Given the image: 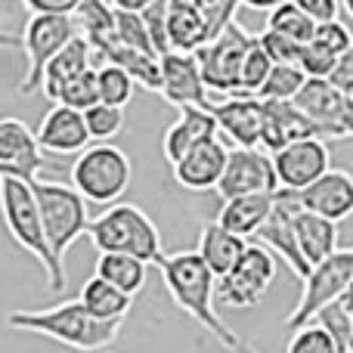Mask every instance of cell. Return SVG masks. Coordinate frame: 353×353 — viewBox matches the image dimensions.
<instances>
[{
    "mask_svg": "<svg viewBox=\"0 0 353 353\" xmlns=\"http://www.w3.org/2000/svg\"><path fill=\"white\" fill-rule=\"evenodd\" d=\"M161 282H165L168 294L189 319L208 329L230 353H257L251 344H245L223 319L214 310L217 301V279L205 267V261L199 257V251H176V254H165L159 263Z\"/></svg>",
    "mask_w": 353,
    "mask_h": 353,
    "instance_id": "6da1fadb",
    "label": "cell"
},
{
    "mask_svg": "<svg viewBox=\"0 0 353 353\" xmlns=\"http://www.w3.org/2000/svg\"><path fill=\"white\" fill-rule=\"evenodd\" d=\"M6 325L16 332L50 338L78 353H103L121 335V319L115 323L97 319L81 301H65V304L43 307V310H12L6 316Z\"/></svg>",
    "mask_w": 353,
    "mask_h": 353,
    "instance_id": "7a4b0ae2",
    "label": "cell"
},
{
    "mask_svg": "<svg viewBox=\"0 0 353 353\" xmlns=\"http://www.w3.org/2000/svg\"><path fill=\"white\" fill-rule=\"evenodd\" d=\"M0 217H3V226L12 242L22 251H28L43 267L50 292H62L68 282V273H65V267H59L53 261V251L47 245V232H43L34 186L25 180H16V176H0Z\"/></svg>",
    "mask_w": 353,
    "mask_h": 353,
    "instance_id": "3957f363",
    "label": "cell"
},
{
    "mask_svg": "<svg viewBox=\"0 0 353 353\" xmlns=\"http://www.w3.org/2000/svg\"><path fill=\"white\" fill-rule=\"evenodd\" d=\"M87 236L99 254H130L140 257L143 263H161L165 257L159 226L149 220L143 208L128 205V201L105 208L99 217H93Z\"/></svg>",
    "mask_w": 353,
    "mask_h": 353,
    "instance_id": "277c9868",
    "label": "cell"
},
{
    "mask_svg": "<svg viewBox=\"0 0 353 353\" xmlns=\"http://www.w3.org/2000/svg\"><path fill=\"white\" fill-rule=\"evenodd\" d=\"M130 180H134V165L128 152L112 143H93L72 165V186L93 205H118Z\"/></svg>",
    "mask_w": 353,
    "mask_h": 353,
    "instance_id": "5b68a950",
    "label": "cell"
},
{
    "mask_svg": "<svg viewBox=\"0 0 353 353\" xmlns=\"http://www.w3.org/2000/svg\"><path fill=\"white\" fill-rule=\"evenodd\" d=\"M34 199L41 208L43 232H47L53 261L65 267L68 248L81 236H87V226H90L87 199L74 186H62V183H34Z\"/></svg>",
    "mask_w": 353,
    "mask_h": 353,
    "instance_id": "8992f818",
    "label": "cell"
},
{
    "mask_svg": "<svg viewBox=\"0 0 353 353\" xmlns=\"http://www.w3.org/2000/svg\"><path fill=\"white\" fill-rule=\"evenodd\" d=\"M353 282V248L341 251L338 248L332 257H325L323 263L310 267L307 279L301 282V298L294 304V310L288 313L285 329H301V325L313 323L325 307L338 304L341 294L350 288Z\"/></svg>",
    "mask_w": 353,
    "mask_h": 353,
    "instance_id": "52a82bcc",
    "label": "cell"
},
{
    "mask_svg": "<svg viewBox=\"0 0 353 353\" xmlns=\"http://www.w3.org/2000/svg\"><path fill=\"white\" fill-rule=\"evenodd\" d=\"M78 34L74 16H50V12H34L25 19L22 28V50H25V74L19 81V93L31 97L41 90V81L53 56Z\"/></svg>",
    "mask_w": 353,
    "mask_h": 353,
    "instance_id": "ba28073f",
    "label": "cell"
},
{
    "mask_svg": "<svg viewBox=\"0 0 353 353\" xmlns=\"http://www.w3.org/2000/svg\"><path fill=\"white\" fill-rule=\"evenodd\" d=\"M254 37L257 34H251L248 28L232 22L223 34H217L211 43H205V47L195 53L208 90L223 93V97H239L242 65H245V56H248Z\"/></svg>",
    "mask_w": 353,
    "mask_h": 353,
    "instance_id": "9c48e42d",
    "label": "cell"
},
{
    "mask_svg": "<svg viewBox=\"0 0 353 353\" xmlns=\"http://www.w3.org/2000/svg\"><path fill=\"white\" fill-rule=\"evenodd\" d=\"M276 282V257L273 251H267L263 245H248L242 254V261L217 279V301L230 310H248L257 307L267 292Z\"/></svg>",
    "mask_w": 353,
    "mask_h": 353,
    "instance_id": "30bf717a",
    "label": "cell"
},
{
    "mask_svg": "<svg viewBox=\"0 0 353 353\" xmlns=\"http://www.w3.org/2000/svg\"><path fill=\"white\" fill-rule=\"evenodd\" d=\"M292 103L316 124L323 140H353V99L329 78H307Z\"/></svg>",
    "mask_w": 353,
    "mask_h": 353,
    "instance_id": "8fae6325",
    "label": "cell"
},
{
    "mask_svg": "<svg viewBox=\"0 0 353 353\" xmlns=\"http://www.w3.org/2000/svg\"><path fill=\"white\" fill-rule=\"evenodd\" d=\"M279 180H276L273 155L263 149H230L223 180L217 186V195L223 201L239 199V195H276Z\"/></svg>",
    "mask_w": 353,
    "mask_h": 353,
    "instance_id": "7c38bea8",
    "label": "cell"
},
{
    "mask_svg": "<svg viewBox=\"0 0 353 353\" xmlns=\"http://www.w3.org/2000/svg\"><path fill=\"white\" fill-rule=\"evenodd\" d=\"M298 208L301 205H298V199H294V192L279 189V192H276L273 214H270V220L261 226V232L254 236V242L263 245L267 251H273V254H279L282 261L288 263V270L304 282L307 273H310V267H307L304 254H301L298 230H294V214H298Z\"/></svg>",
    "mask_w": 353,
    "mask_h": 353,
    "instance_id": "4fadbf2b",
    "label": "cell"
},
{
    "mask_svg": "<svg viewBox=\"0 0 353 353\" xmlns=\"http://www.w3.org/2000/svg\"><path fill=\"white\" fill-rule=\"evenodd\" d=\"M47 168L37 134L19 118H0V176H16L34 186Z\"/></svg>",
    "mask_w": 353,
    "mask_h": 353,
    "instance_id": "5bb4252c",
    "label": "cell"
},
{
    "mask_svg": "<svg viewBox=\"0 0 353 353\" xmlns=\"http://www.w3.org/2000/svg\"><path fill=\"white\" fill-rule=\"evenodd\" d=\"M273 168H276L279 189L301 192V189L316 183L319 176L332 168L329 143L319 140V137H313V140H298L273 155Z\"/></svg>",
    "mask_w": 353,
    "mask_h": 353,
    "instance_id": "9a60e30c",
    "label": "cell"
},
{
    "mask_svg": "<svg viewBox=\"0 0 353 353\" xmlns=\"http://www.w3.org/2000/svg\"><path fill=\"white\" fill-rule=\"evenodd\" d=\"M161 97L174 109H211L208 87L195 53H165L161 56Z\"/></svg>",
    "mask_w": 353,
    "mask_h": 353,
    "instance_id": "2e32d148",
    "label": "cell"
},
{
    "mask_svg": "<svg viewBox=\"0 0 353 353\" xmlns=\"http://www.w3.org/2000/svg\"><path fill=\"white\" fill-rule=\"evenodd\" d=\"M211 115L217 121L220 137L232 143V149H261L263 137V99L230 97L223 103H211Z\"/></svg>",
    "mask_w": 353,
    "mask_h": 353,
    "instance_id": "e0dca14e",
    "label": "cell"
},
{
    "mask_svg": "<svg viewBox=\"0 0 353 353\" xmlns=\"http://www.w3.org/2000/svg\"><path fill=\"white\" fill-rule=\"evenodd\" d=\"M319 134V128L292 103V99H263V137L261 149L270 155H276L279 149L292 146L298 140H313Z\"/></svg>",
    "mask_w": 353,
    "mask_h": 353,
    "instance_id": "ac0fdd59",
    "label": "cell"
},
{
    "mask_svg": "<svg viewBox=\"0 0 353 353\" xmlns=\"http://www.w3.org/2000/svg\"><path fill=\"white\" fill-rule=\"evenodd\" d=\"M294 199L304 211H313L319 217L341 223L353 214V174L341 171V168H329L316 183L294 192Z\"/></svg>",
    "mask_w": 353,
    "mask_h": 353,
    "instance_id": "d6986e66",
    "label": "cell"
},
{
    "mask_svg": "<svg viewBox=\"0 0 353 353\" xmlns=\"http://www.w3.org/2000/svg\"><path fill=\"white\" fill-rule=\"evenodd\" d=\"M226 161H230V149H226L223 140H208L201 146H195L186 159H180L174 165V180L180 183L189 192H208L214 189L217 192L220 180H223Z\"/></svg>",
    "mask_w": 353,
    "mask_h": 353,
    "instance_id": "ffe728a7",
    "label": "cell"
},
{
    "mask_svg": "<svg viewBox=\"0 0 353 353\" xmlns=\"http://www.w3.org/2000/svg\"><path fill=\"white\" fill-rule=\"evenodd\" d=\"M37 143H41L43 152H53V155H74L78 152L81 155L87 146H90L84 112L56 103L53 109L43 115L41 128H37Z\"/></svg>",
    "mask_w": 353,
    "mask_h": 353,
    "instance_id": "44dd1931",
    "label": "cell"
},
{
    "mask_svg": "<svg viewBox=\"0 0 353 353\" xmlns=\"http://www.w3.org/2000/svg\"><path fill=\"white\" fill-rule=\"evenodd\" d=\"M220 130L217 121H214L211 109H180L176 121L165 130V140H161V149H165V159L171 161V168L180 159H186L195 146L214 140Z\"/></svg>",
    "mask_w": 353,
    "mask_h": 353,
    "instance_id": "7402d4cb",
    "label": "cell"
},
{
    "mask_svg": "<svg viewBox=\"0 0 353 353\" xmlns=\"http://www.w3.org/2000/svg\"><path fill=\"white\" fill-rule=\"evenodd\" d=\"M87 68H93V50L84 37L74 34L72 41L53 56V62L47 65L43 81H41V93L50 99V103H59L62 90H65L78 74H84Z\"/></svg>",
    "mask_w": 353,
    "mask_h": 353,
    "instance_id": "603a6c76",
    "label": "cell"
},
{
    "mask_svg": "<svg viewBox=\"0 0 353 353\" xmlns=\"http://www.w3.org/2000/svg\"><path fill=\"white\" fill-rule=\"evenodd\" d=\"M245 248H248V239H239L236 232L223 230L217 220L201 226L199 232V257L205 261V267L214 273V279H223L239 261H242Z\"/></svg>",
    "mask_w": 353,
    "mask_h": 353,
    "instance_id": "cb8c5ba5",
    "label": "cell"
},
{
    "mask_svg": "<svg viewBox=\"0 0 353 353\" xmlns=\"http://www.w3.org/2000/svg\"><path fill=\"white\" fill-rule=\"evenodd\" d=\"M276 205V195H239V199L223 201L217 214V223L223 230L236 232L239 239H254L261 226L270 220Z\"/></svg>",
    "mask_w": 353,
    "mask_h": 353,
    "instance_id": "d4e9b609",
    "label": "cell"
},
{
    "mask_svg": "<svg viewBox=\"0 0 353 353\" xmlns=\"http://www.w3.org/2000/svg\"><path fill=\"white\" fill-rule=\"evenodd\" d=\"M294 230H298V245H301V254H304L307 267H316V263H323L325 257H332L338 251V223L335 220L298 208V214H294Z\"/></svg>",
    "mask_w": 353,
    "mask_h": 353,
    "instance_id": "484cf974",
    "label": "cell"
},
{
    "mask_svg": "<svg viewBox=\"0 0 353 353\" xmlns=\"http://www.w3.org/2000/svg\"><path fill=\"white\" fill-rule=\"evenodd\" d=\"M168 43L171 53H199L205 43H211L208 22L195 6L168 3Z\"/></svg>",
    "mask_w": 353,
    "mask_h": 353,
    "instance_id": "4316f807",
    "label": "cell"
},
{
    "mask_svg": "<svg viewBox=\"0 0 353 353\" xmlns=\"http://www.w3.org/2000/svg\"><path fill=\"white\" fill-rule=\"evenodd\" d=\"M78 301L93 313V316L105 319V323H115V319H121L124 323V316L130 313V304H134L130 294H124L121 288L109 285V282L99 279V276H90V279L84 282Z\"/></svg>",
    "mask_w": 353,
    "mask_h": 353,
    "instance_id": "83f0119b",
    "label": "cell"
},
{
    "mask_svg": "<svg viewBox=\"0 0 353 353\" xmlns=\"http://www.w3.org/2000/svg\"><path fill=\"white\" fill-rule=\"evenodd\" d=\"M149 263H143L140 257L130 254H99L97 257V273L99 279H105L109 285L121 288L124 294H140L146 288V276H149Z\"/></svg>",
    "mask_w": 353,
    "mask_h": 353,
    "instance_id": "f1b7e54d",
    "label": "cell"
},
{
    "mask_svg": "<svg viewBox=\"0 0 353 353\" xmlns=\"http://www.w3.org/2000/svg\"><path fill=\"white\" fill-rule=\"evenodd\" d=\"M267 31H276V34H282L304 47V43H310L313 31H316V22H313L304 10H298L292 0H285V3L276 6L273 12H267Z\"/></svg>",
    "mask_w": 353,
    "mask_h": 353,
    "instance_id": "f546056e",
    "label": "cell"
},
{
    "mask_svg": "<svg viewBox=\"0 0 353 353\" xmlns=\"http://www.w3.org/2000/svg\"><path fill=\"white\" fill-rule=\"evenodd\" d=\"M97 78H99V103L124 109V105L134 99L137 84H134V78H130L124 68H118V65H97Z\"/></svg>",
    "mask_w": 353,
    "mask_h": 353,
    "instance_id": "4dcf8cb0",
    "label": "cell"
},
{
    "mask_svg": "<svg viewBox=\"0 0 353 353\" xmlns=\"http://www.w3.org/2000/svg\"><path fill=\"white\" fill-rule=\"evenodd\" d=\"M270 72H273V59L267 56V50L261 47V41L254 37L251 43L248 56H245V65H242V81H239V97H257L261 87L267 84Z\"/></svg>",
    "mask_w": 353,
    "mask_h": 353,
    "instance_id": "1f68e13d",
    "label": "cell"
},
{
    "mask_svg": "<svg viewBox=\"0 0 353 353\" xmlns=\"http://www.w3.org/2000/svg\"><path fill=\"white\" fill-rule=\"evenodd\" d=\"M307 84V74L301 65H273L267 84L261 87L257 99H294L301 87Z\"/></svg>",
    "mask_w": 353,
    "mask_h": 353,
    "instance_id": "d6a6232c",
    "label": "cell"
},
{
    "mask_svg": "<svg viewBox=\"0 0 353 353\" xmlns=\"http://www.w3.org/2000/svg\"><path fill=\"white\" fill-rule=\"evenodd\" d=\"M84 121H87V134H90V140L109 143V140H115V137L124 130V109L97 103L93 109L84 112Z\"/></svg>",
    "mask_w": 353,
    "mask_h": 353,
    "instance_id": "836d02e7",
    "label": "cell"
},
{
    "mask_svg": "<svg viewBox=\"0 0 353 353\" xmlns=\"http://www.w3.org/2000/svg\"><path fill=\"white\" fill-rule=\"evenodd\" d=\"M307 47L319 50V53L332 56V59H341L344 53H350L353 50V34L347 31V25L338 22V19H332V22H323L316 25V31H313L310 43Z\"/></svg>",
    "mask_w": 353,
    "mask_h": 353,
    "instance_id": "e575fe53",
    "label": "cell"
},
{
    "mask_svg": "<svg viewBox=\"0 0 353 353\" xmlns=\"http://www.w3.org/2000/svg\"><path fill=\"white\" fill-rule=\"evenodd\" d=\"M168 3H186L195 6L201 12V19L208 22V31H211V41L217 34H223L232 22H236V10L242 3L239 0H168Z\"/></svg>",
    "mask_w": 353,
    "mask_h": 353,
    "instance_id": "d590c367",
    "label": "cell"
},
{
    "mask_svg": "<svg viewBox=\"0 0 353 353\" xmlns=\"http://www.w3.org/2000/svg\"><path fill=\"white\" fill-rule=\"evenodd\" d=\"M115 31H118V41H121L124 47L140 50V53L161 59V56L155 53L152 37H149V28H146V22H143L140 12H118L115 10Z\"/></svg>",
    "mask_w": 353,
    "mask_h": 353,
    "instance_id": "8d00e7d4",
    "label": "cell"
},
{
    "mask_svg": "<svg viewBox=\"0 0 353 353\" xmlns=\"http://www.w3.org/2000/svg\"><path fill=\"white\" fill-rule=\"evenodd\" d=\"M62 105H68V109H78V112H87L93 109V105L99 103V78H97V65L87 68L84 74H78V78L72 81V84L62 90L59 97Z\"/></svg>",
    "mask_w": 353,
    "mask_h": 353,
    "instance_id": "74e56055",
    "label": "cell"
},
{
    "mask_svg": "<svg viewBox=\"0 0 353 353\" xmlns=\"http://www.w3.org/2000/svg\"><path fill=\"white\" fill-rule=\"evenodd\" d=\"M285 353H338L332 335L319 323H307L292 332Z\"/></svg>",
    "mask_w": 353,
    "mask_h": 353,
    "instance_id": "f35d334b",
    "label": "cell"
},
{
    "mask_svg": "<svg viewBox=\"0 0 353 353\" xmlns=\"http://www.w3.org/2000/svg\"><path fill=\"white\" fill-rule=\"evenodd\" d=\"M257 41H261V47L267 50V56L273 59V65H298L301 62V43L288 41V37L276 34V31H267L263 28L261 34H257Z\"/></svg>",
    "mask_w": 353,
    "mask_h": 353,
    "instance_id": "ab89813d",
    "label": "cell"
},
{
    "mask_svg": "<svg viewBox=\"0 0 353 353\" xmlns=\"http://www.w3.org/2000/svg\"><path fill=\"white\" fill-rule=\"evenodd\" d=\"M143 22L149 28V37H152V47L159 56L171 53V43H168V0H155L146 12H140Z\"/></svg>",
    "mask_w": 353,
    "mask_h": 353,
    "instance_id": "60d3db41",
    "label": "cell"
},
{
    "mask_svg": "<svg viewBox=\"0 0 353 353\" xmlns=\"http://www.w3.org/2000/svg\"><path fill=\"white\" fill-rule=\"evenodd\" d=\"M22 12V0H0V47H22V34L12 31V25Z\"/></svg>",
    "mask_w": 353,
    "mask_h": 353,
    "instance_id": "b9f144b4",
    "label": "cell"
},
{
    "mask_svg": "<svg viewBox=\"0 0 353 353\" xmlns=\"http://www.w3.org/2000/svg\"><path fill=\"white\" fill-rule=\"evenodd\" d=\"M298 10H304L316 25L338 19V0H292Z\"/></svg>",
    "mask_w": 353,
    "mask_h": 353,
    "instance_id": "7bdbcfd3",
    "label": "cell"
},
{
    "mask_svg": "<svg viewBox=\"0 0 353 353\" xmlns=\"http://www.w3.org/2000/svg\"><path fill=\"white\" fill-rule=\"evenodd\" d=\"M22 6L34 16V12H50V16H74L81 0H22Z\"/></svg>",
    "mask_w": 353,
    "mask_h": 353,
    "instance_id": "ee69618b",
    "label": "cell"
},
{
    "mask_svg": "<svg viewBox=\"0 0 353 353\" xmlns=\"http://www.w3.org/2000/svg\"><path fill=\"white\" fill-rule=\"evenodd\" d=\"M329 81L338 87L341 93H347V97L353 99V50L350 53H344L341 59H338V65H335V72L329 74Z\"/></svg>",
    "mask_w": 353,
    "mask_h": 353,
    "instance_id": "f6af8a7d",
    "label": "cell"
},
{
    "mask_svg": "<svg viewBox=\"0 0 353 353\" xmlns=\"http://www.w3.org/2000/svg\"><path fill=\"white\" fill-rule=\"evenodd\" d=\"M118 12H146L155 0H109Z\"/></svg>",
    "mask_w": 353,
    "mask_h": 353,
    "instance_id": "bcb514c9",
    "label": "cell"
},
{
    "mask_svg": "<svg viewBox=\"0 0 353 353\" xmlns=\"http://www.w3.org/2000/svg\"><path fill=\"white\" fill-rule=\"evenodd\" d=\"M242 6H248V10H257V12H273L276 6H282L285 0H239Z\"/></svg>",
    "mask_w": 353,
    "mask_h": 353,
    "instance_id": "7dc6e473",
    "label": "cell"
},
{
    "mask_svg": "<svg viewBox=\"0 0 353 353\" xmlns=\"http://www.w3.org/2000/svg\"><path fill=\"white\" fill-rule=\"evenodd\" d=\"M338 307H341V310H344V313H347V316L353 319V282H350V288H347V292L341 294V301H338Z\"/></svg>",
    "mask_w": 353,
    "mask_h": 353,
    "instance_id": "c3c4849f",
    "label": "cell"
},
{
    "mask_svg": "<svg viewBox=\"0 0 353 353\" xmlns=\"http://www.w3.org/2000/svg\"><path fill=\"white\" fill-rule=\"evenodd\" d=\"M341 3H344V10H347L350 16H353V0H341Z\"/></svg>",
    "mask_w": 353,
    "mask_h": 353,
    "instance_id": "681fc988",
    "label": "cell"
},
{
    "mask_svg": "<svg viewBox=\"0 0 353 353\" xmlns=\"http://www.w3.org/2000/svg\"><path fill=\"white\" fill-rule=\"evenodd\" d=\"M103 353H105V350H103Z\"/></svg>",
    "mask_w": 353,
    "mask_h": 353,
    "instance_id": "f907efd6",
    "label": "cell"
}]
</instances>
